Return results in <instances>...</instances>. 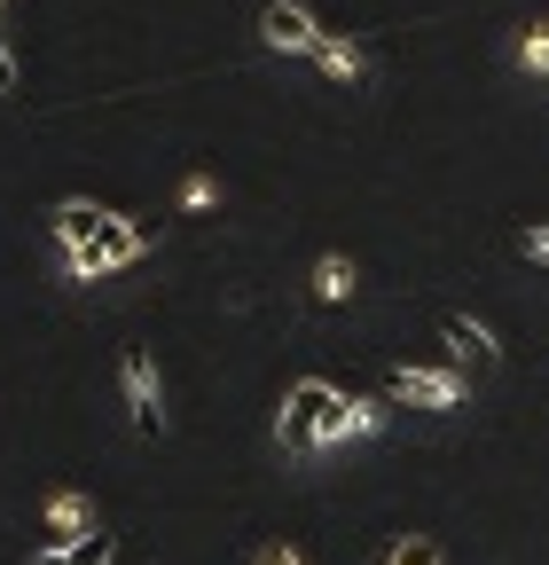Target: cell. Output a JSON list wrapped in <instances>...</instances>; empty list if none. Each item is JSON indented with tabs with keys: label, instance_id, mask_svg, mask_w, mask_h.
Instances as JSON below:
<instances>
[{
	"label": "cell",
	"instance_id": "1",
	"mask_svg": "<svg viewBox=\"0 0 549 565\" xmlns=\"http://www.w3.org/2000/svg\"><path fill=\"white\" fill-rule=\"evenodd\" d=\"M110 228H118V212L72 196V204H55V244H63V275L72 282H103L110 275Z\"/></svg>",
	"mask_w": 549,
	"mask_h": 565
},
{
	"label": "cell",
	"instance_id": "2",
	"mask_svg": "<svg viewBox=\"0 0 549 565\" xmlns=\"http://www.w3.org/2000/svg\"><path fill=\"white\" fill-rule=\"evenodd\" d=\"M330 408H337V385H322V377H299L291 393H283V448L291 456H314V448H330Z\"/></svg>",
	"mask_w": 549,
	"mask_h": 565
},
{
	"label": "cell",
	"instance_id": "3",
	"mask_svg": "<svg viewBox=\"0 0 549 565\" xmlns=\"http://www.w3.org/2000/svg\"><path fill=\"white\" fill-rule=\"evenodd\" d=\"M118 385H126V408H133V433L158 440V433H165V393H158L150 345H126V353H118Z\"/></svg>",
	"mask_w": 549,
	"mask_h": 565
},
{
	"label": "cell",
	"instance_id": "4",
	"mask_svg": "<svg viewBox=\"0 0 549 565\" xmlns=\"http://www.w3.org/2000/svg\"><path fill=\"white\" fill-rule=\"evenodd\" d=\"M79 534H95V511H87V494H79V487H55V494H47V511H40V557L72 550Z\"/></svg>",
	"mask_w": 549,
	"mask_h": 565
},
{
	"label": "cell",
	"instance_id": "5",
	"mask_svg": "<svg viewBox=\"0 0 549 565\" xmlns=\"http://www.w3.org/2000/svg\"><path fill=\"white\" fill-rule=\"evenodd\" d=\"M259 40L274 55H314L322 47V24L299 9V0H267V9H259Z\"/></svg>",
	"mask_w": 549,
	"mask_h": 565
},
{
	"label": "cell",
	"instance_id": "6",
	"mask_svg": "<svg viewBox=\"0 0 549 565\" xmlns=\"http://www.w3.org/2000/svg\"><path fill=\"white\" fill-rule=\"evenodd\" d=\"M392 401H417V408H463V377L455 370H417V362H400L385 377Z\"/></svg>",
	"mask_w": 549,
	"mask_h": 565
},
{
	"label": "cell",
	"instance_id": "7",
	"mask_svg": "<svg viewBox=\"0 0 549 565\" xmlns=\"http://www.w3.org/2000/svg\"><path fill=\"white\" fill-rule=\"evenodd\" d=\"M440 338L455 345V362H471V370H495V338H487V322L448 315V322H440Z\"/></svg>",
	"mask_w": 549,
	"mask_h": 565
},
{
	"label": "cell",
	"instance_id": "8",
	"mask_svg": "<svg viewBox=\"0 0 549 565\" xmlns=\"http://www.w3.org/2000/svg\"><path fill=\"white\" fill-rule=\"evenodd\" d=\"M377 424H385L377 401H346V393H337V408H330V440H369Z\"/></svg>",
	"mask_w": 549,
	"mask_h": 565
},
{
	"label": "cell",
	"instance_id": "9",
	"mask_svg": "<svg viewBox=\"0 0 549 565\" xmlns=\"http://www.w3.org/2000/svg\"><path fill=\"white\" fill-rule=\"evenodd\" d=\"M314 299H322V307L354 299V259H346V252H322V259H314Z\"/></svg>",
	"mask_w": 549,
	"mask_h": 565
},
{
	"label": "cell",
	"instance_id": "10",
	"mask_svg": "<svg viewBox=\"0 0 549 565\" xmlns=\"http://www.w3.org/2000/svg\"><path fill=\"white\" fill-rule=\"evenodd\" d=\"M110 557H118V534L95 526V534H79L72 550H55V557H40V565H110Z\"/></svg>",
	"mask_w": 549,
	"mask_h": 565
},
{
	"label": "cell",
	"instance_id": "11",
	"mask_svg": "<svg viewBox=\"0 0 549 565\" xmlns=\"http://www.w3.org/2000/svg\"><path fill=\"white\" fill-rule=\"evenodd\" d=\"M314 71H330V79H362V47L322 32V47H314Z\"/></svg>",
	"mask_w": 549,
	"mask_h": 565
},
{
	"label": "cell",
	"instance_id": "12",
	"mask_svg": "<svg viewBox=\"0 0 549 565\" xmlns=\"http://www.w3.org/2000/svg\"><path fill=\"white\" fill-rule=\"evenodd\" d=\"M385 565H440V542H432V534H400Z\"/></svg>",
	"mask_w": 549,
	"mask_h": 565
},
{
	"label": "cell",
	"instance_id": "13",
	"mask_svg": "<svg viewBox=\"0 0 549 565\" xmlns=\"http://www.w3.org/2000/svg\"><path fill=\"white\" fill-rule=\"evenodd\" d=\"M518 63H526V71H549V32H526V40H518Z\"/></svg>",
	"mask_w": 549,
	"mask_h": 565
},
{
	"label": "cell",
	"instance_id": "14",
	"mask_svg": "<svg viewBox=\"0 0 549 565\" xmlns=\"http://www.w3.org/2000/svg\"><path fill=\"white\" fill-rule=\"evenodd\" d=\"M251 565H306V557H299V550H291V542H267V550H259V557H251Z\"/></svg>",
	"mask_w": 549,
	"mask_h": 565
},
{
	"label": "cell",
	"instance_id": "15",
	"mask_svg": "<svg viewBox=\"0 0 549 565\" xmlns=\"http://www.w3.org/2000/svg\"><path fill=\"white\" fill-rule=\"evenodd\" d=\"M518 252H526V259H541V267H549V228H526V236H518Z\"/></svg>",
	"mask_w": 549,
	"mask_h": 565
},
{
	"label": "cell",
	"instance_id": "16",
	"mask_svg": "<svg viewBox=\"0 0 549 565\" xmlns=\"http://www.w3.org/2000/svg\"><path fill=\"white\" fill-rule=\"evenodd\" d=\"M0 95H17V55L0 47Z\"/></svg>",
	"mask_w": 549,
	"mask_h": 565
}]
</instances>
